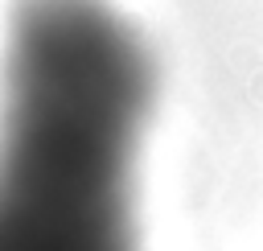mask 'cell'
<instances>
[{"mask_svg": "<svg viewBox=\"0 0 263 251\" xmlns=\"http://www.w3.org/2000/svg\"><path fill=\"white\" fill-rule=\"evenodd\" d=\"M140 41L99 0H25L0 115V251H140Z\"/></svg>", "mask_w": 263, "mask_h": 251, "instance_id": "cell-1", "label": "cell"}]
</instances>
